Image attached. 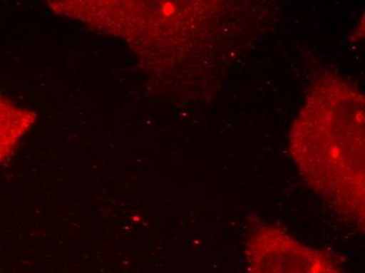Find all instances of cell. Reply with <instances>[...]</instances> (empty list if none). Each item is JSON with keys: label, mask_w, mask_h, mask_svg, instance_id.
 Segmentation results:
<instances>
[{"label": "cell", "mask_w": 365, "mask_h": 273, "mask_svg": "<svg viewBox=\"0 0 365 273\" xmlns=\"http://www.w3.org/2000/svg\"><path fill=\"white\" fill-rule=\"evenodd\" d=\"M364 103L353 86L324 79L291 132V153L307 183L338 215L364 223Z\"/></svg>", "instance_id": "1"}, {"label": "cell", "mask_w": 365, "mask_h": 273, "mask_svg": "<svg viewBox=\"0 0 365 273\" xmlns=\"http://www.w3.org/2000/svg\"><path fill=\"white\" fill-rule=\"evenodd\" d=\"M246 254L249 273H342L329 255L267 224L249 234Z\"/></svg>", "instance_id": "2"}, {"label": "cell", "mask_w": 365, "mask_h": 273, "mask_svg": "<svg viewBox=\"0 0 365 273\" xmlns=\"http://www.w3.org/2000/svg\"><path fill=\"white\" fill-rule=\"evenodd\" d=\"M31 123L28 112L19 110L0 98V160L10 153Z\"/></svg>", "instance_id": "3"}]
</instances>
